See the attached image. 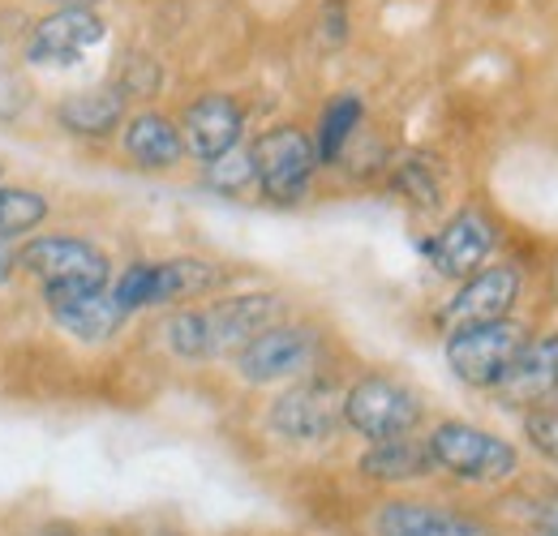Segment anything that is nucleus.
<instances>
[{"label":"nucleus","mask_w":558,"mask_h":536,"mask_svg":"<svg viewBox=\"0 0 558 536\" xmlns=\"http://www.w3.org/2000/svg\"><path fill=\"white\" fill-rule=\"evenodd\" d=\"M17 270L39 279L44 305L112 288L108 254L95 241L70 236V232H44V236H31L26 245H17Z\"/></svg>","instance_id":"obj_1"},{"label":"nucleus","mask_w":558,"mask_h":536,"mask_svg":"<svg viewBox=\"0 0 558 536\" xmlns=\"http://www.w3.org/2000/svg\"><path fill=\"white\" fill-rule=\"evenodd\" d=\"M425 451L434 460V472L460 485H502L520 472V451L473 421H438L425 434Z\"/></svg>","instance_id":"obj_2"},{"label":"nucleus","mask_w":558,"mask_h":536,"mask_svg":"<svg viewBox=\"0 0 558 536\" xmlns=\"http://www.w3.org/2000/svg\"><path fill=\"white\" fill-rule=\"evenodd\" d=\"M228 275L207 258H142L130 263L112 279V296L125 314L142 309H163V305H185L194 296H210Z\"/></svg>","instance_id":"obj_3"},{"label":"nucleus","mask_w":558,"mask_h":536,"mask_svg":"<svg viewBox=\"0 0 558 536\" xmlns=\"http://www.w3.org/2000/svg\"><path fill=\"white\" fill-rule=\"evenodd\" d=\"M425 421V403L391 374H361L344 391V425L365 442L409 438Z\"/></svg>","instance_id":"obj_4"},{"label":"nucleus","mask_w":558,"mask_h":536,"mask_svg":"<svg viewBox=\"0 0 558 536\" xmlns=\"http://www.w3.org/2000/svg\"><path fill=\"white\" fill-rule=\"evenodd\" d=\"M250 163H254V185L263 190V198L279 202V206H292L314 190L318 155H314V137L301 125L263 130L250 146Z\"/></svg>","instance_id":"obj_5"},{"label":"nucleus","mask_w":558,"mask_h":536,"mask_svg":"<svg viewBox=\"0 0 558 536\" xmlns=\"http://www.w3.org/2000/svg\"><path fill=\"white\" fill-rule=\"evenodd\" d=\"M529 331L515 318H498V322H473V327H456L442 339V356L447 369L473 387V391H494L498 378L507 374V365L515 361V352L524 348Z\"/></svg>","instance_id":"obj_6"},{"label":"nucleus","mask_w":558,"mask_h":536,"mask_svg":"<svg viewBox=\"0 0 558 536\" xmlns=\"http://www.w3.org/2000/svg\"><path fill=\"white\" fill-rule=\"evenodd\" d=\"M267 425L276 438L292 442V447L331 442L344 425V391L331 378H305L271 403Z\"/></svg>","instance_id":"obj_7"},{"label":"nucleus","mask_w":558,"mask_h":536,"mask_svg":"<svg viewBox=\"0 0 558 536\" xmlns=\"http://www.w3.org/2000/svg\"><path fill=\"white\" fill-rule=\"evenodd\" d=\"M318 348H323V339H318L314 327H305V322H276L258 339H250L232 361H236L241 382L276 387V382L305 378L314 369V361H318Z\"/></svg>","instance_id":"obj_8"},{"label":"nucleus","mask_w":558,"mask_h":536,"mask_svg":"<svg viewBox=\"0 0 558 536\" xmlns=\"http://www.w3.org/2000/svg\"><path fill=\"white\" fill-rule=\"evenodd\" d=\"M108 39V22L99 17V9H48L22 48L26 65H52L65 69L77 65L90 48H99Z\"/></svg>","instance_id":"obj_9"},{"label":"nucleus","mask_w":558,"mask_h":536,"mask_svg":"<svg viewBox=\"0 0 558 536\" xmlns=\"http://www.w3.org/2000/svg\"><path fill=\"white\" fill-rule=\"evenodd\" d=\"M494 245H498V223L489 219L482 206H464L421 249H425L429 267L438 270L442 279L460 283V279H469V275H477V270L486 267Z\"/></svg>","instance_id":"obj_10"},{"label":"nucleus","mask_w":558,"mask_h":536,"mask_svg":"<svg viewBox=\"0 0 558 536\" xmlns=\"http://www.w3.org/2000/svg\"><path fill=\"white\" fill-rule=\"evenodd\" d=\"M520 288H524V275L520 267H482L477 275L460 279V288L447 296V305L438 309V322L447 331L456 327H473V322H498V318H511L515 301H520Z\"/></svg>","instance_id":"obj_11"},{"label":"nucleus","mask_w":558,"mask_h":536,"mask_svg":"<svg viewBox=\"0 0 558 536\" xmlns=\"http://www.w3.org/2000/svg\"><path fill=\"white\" fill-rule=\"evenodd\" d=\"M181 137H185V155L198 159L203 168L223 159L228 150L241 146V134H245V108L223 95V90H210V95H198L185 112H181Z\"/></svg>","instance_id":"obj_12"},{"label":"nucleus","mask_w":558,"mask_h":536,"mask_svg":"<svg viewBox=\"0 0 558 536\" xmlns=\"http://www.w3.org/2000/svg\"><path fill=\"white\" fill-rule=\"evenodd\" d=\"M207 314V336H210V361L215 356H236L250 339H258L267 327L283 322V301L276 292H236L223 296L203 309Z\"/></svg>","instance_id":"obj_13"},{"label":"nucleus","mask_w":558,"mask_h":536,"mask_svg":"<svg viewBox=\"0 0 558 536\" xmlns=\"http://www.w3.org/2000/svg\"><path fill=\"white\" fill-rule=\"evenodd\" d=\"M374 536H489L477 515H464L442 502H421V498H391L374 511L369 520Z\"/></svg>","instance_id":"obj_14"},{"label":"nucleus","mask_w":558,"mask_h":536,"mask_svg":"<svg viewBox=\"0 0 558 536\" xmlns=\"http://www.w3.org/2000/svg\"><path fill=\"white\" fill-rule=\"evenodd\" d=\"M558 391V336L524 339L507 374L498 378L494 395L507 407H546V400Z\"/></svg>","instance_id":"obj_15"},{"label":"nucleus","mask_w":558,"mask_h":536,"mask_svg":"<svg viewBox=\"0 0 558 536\" xmlns=\"http://www.w3.org/2000/svg\"><path fill=\"white\" fill-rule=\"evenodd\" d=\"M121 146L130 155V163L142 172H172L181 159H185V137L181 125L155 108L125 117V130H121Z\"/></svg>","instance_id":"obj_16"},{"label":"nucleus","mask_w":558,"mask_h":536,"mask_svg":"<svg viewBox=\"0 0 558 536\" xmlns=\"http://www.w3.org/2000/svg\"><path fill=\"white\" fill-rule=\"evenodd\" d=\"M44 309L77 343H108V339L130 322V314L117 305L112 288H99V292H86V296H70V301H52Z\"/></svg>","instance_id":"obj_17"},{"label":"nucleus","mask_w":558,"mask_h":536,"mask_svg":"<svg viewBox=\"0 0 558 536\" xmlns=\"http://www.w3.org/2000/svg\"><path fill=\"white\" fill-rule=\"evenodd\" d=\"M356 472L374 485H417L425 476H434V460L425 451V438H387V442H369L356 455Z\"/></svg>","instance_id":"obj_18"},{"label":"nucleus","mask_w":558,"mask_h":536,"mask_svg":"<svg viewBox=\"0 0 558 536\" xmlns=\"http://www.w3.org/2000/svg\"><path fill=\"white\" fill-rule=\"evenodd\" d=\"M125 95L121 86H90V90H73L57 103V121L73 137H108L125 125Z\"/></svg>","instance_id":"obj_19"},{"label":"nucleus","mask_w":558,"mask_h":536,"mask_svg":"<svg viewBox=\"0 0 558 536\" xmlns=\"http://www.w3.org/2000/svg\"><path fill=\"white\" fill-rule=\"evenodd\" d=\"M361 121H365V103H361V95H336L327 108H323V117H318V134H314V155H318V168H331V163H340L344 159V150H349V142L356 137L361 130Z\"/></svg>","instance_id":"obj_20"},{"label":"nucleus","mask_w":558,"mask_h":536,"mask_svg":"<svg viewBox=\"0 0 558 536\" xmlns=\"http://www.w3.org/2000/svg\"><path fill=\"white\" fill-rule=\"evenodd\" d=\"M52 215L48 194H39L35 185H0V236L4 241H31Z\"/></svg>","instance_id":"obj_21"},{"label":"nucleus","mask_w":558,"mask_h":536,"mask_svg":"<svg viewBox=\"0 0 558 536\" xmlns=\"http://www.w3.org/2000/svg\"><path fill=\"white\" fill-rule=\"evenodd\" d=\"M163 343L177 361H210V336H207V314L194 305H181L177 314H168L163 322Z\"/></svg>","instance_id":"obj_22"},{"label":"nucleus","mask_w":558,"mask_h":536,"mask_svg":"<svg viewBox=\"0 0 558 536\" xmlns=\"http://www.w3.org/2000/svg\"><path fill=\"white\" fill-rule=\"evenodd\" d=\"M391 185H396L400 198H409L413 206H421V210H434V206H438V181H434V172H429L421 159H404V163L396 168Z\"/></svg>","instance_id":"obj_23"},{"label":"nucleus","mask_w":558,"mask_h":536,"mask_svg":"<svg viewBox=\"0 0 558 536\" xmlns=\"http://www.w3.org/2000/svg\"><path fill=\"white\" fill-rule=\"evenodd\" d=\"M207 185L219 194H241L254 185V163H250V150H228L223 159L207 163Z\"/></svg>","instance_id":"obj_24"},{"label":"nucleus","mask_w":558,"mask_h":536,"mask_svg":"<svg viewBox=\"0 0 558 536\" xmlns=\"http://www.w3.org/2000/svg\"><path fill=\"white\" fill-rule=\"evenodd\" d=\"M524 438L542 460L558 464V407H529L524 412Z\"/></svg>","instance_id":"obj_25"},{"label":"nucleus","mask_w":558,"mask_h":536,"mask_svg":"<svg viewBox=\"0 0 558 536\" xmlns=\"http://www.w3.org/2000/svg\"><path fill=\"white\" fill-rule=\"evenodd\" d=\"M31 108V82L17 73V65L0 61V121H17Z\"/></svg>","instance_id":"obj_26"},{"label":"nucleus","mask_w":558,"mask_h":536,"mask_svg":"<svg viewBox=\"0 0 558 536\" xmlns=\"http://www.w3.org/2000/svg\"><path fill=\"white\" fill-rule=\"evenodd\" d=\"M117 86H121L125 99H130V95H155V90H159V65H155L146 52H134V57H125Z\"/></svg>","instance_id":"obj_27"},{"label":"nucleus","mask_w":558,"mask_h":536,"mask_svg":"<svg viewBox=\"0 0 558 536\" xmlns=\"http://www.w3.org/2000/svg\"><path fill=\"white\" fill-rule=\"evenodd\" d=\"M318 31H323V44H327V48H340V44H344V35H349V9H344V0H327V4H323Z\"/></svg>","instance_id":"obj_28"},{"label":"nucleus","mask_w":558,"mask_h":536,"mask_svg":"<svg viewBox=\"0 0 558 536\" xmlns=\"http://www.w3.org/2000/svg\"><path fill=\"white\" fill-rule=\"evenodd\" d=\"M13 275H17V245L0 236V288H4Z\"/></svg>","instance_id":"obj_29"},{"label":"nucleus","mask_w":558,"mask_h":536,"mask_svg":"<svg viewBox=\"0 0 558 536\" xmlns=\"http://www.w3.org/2000/svg\"><path fill=\"white\" fill-rule=\"evenodd\" d=\"M31 536H77V528H73V524H65V520H52V524H39Z\"/></svg>","instance_id":"obj_30"},{"label":"nucleus","mask_w":558,"mask_h":536,"mask_svg":"<svg viewBox=\"0 0 558 536\" xmlns=\"http://www.w3.org/2000/svg\"><path fill=\"white\" fill-rule=\"evenodd\" d=\"M542 528H558V498L542 507Z\"/></svg>","instance_id":"obj_31"},{"label":"nucleus","mask_w":558,"mask_h":536,"mask_svg":"<svg viewBox=\"0 0 558 536\" xmlns=\"http://www.w3.org/2000/svg\"><path fill=\"white\" fill-rule=\"evenodd\" d=\"M104 0H52V9H95Z\"/></svg>","instance_id":"obj_32"},{"label":"nucleus","mask_w":558,"mask_h":536,"mask_svg":"<svg viewBox=\"0 0 558 536\" xmlns=\"http://www.w3.org/2000/svg\"><path fill=\"white\" fill-rule=\"evenodd\" d=\"M529 536H558V528H533Z\"/></svg>","instance_id":"obj_33"},{"label":"nucleus","mask_w":558,"mask_h":536,"mask_svg":"<svg viewBox=\"0 0 558 536\" xmlns=\"http://www.w3.org/2000/svg\"><path fill=\"white\" fill-rule=\"evenodd\" d=\"M155 536H177V533H155Z\"/></svg>","instance_id":"obj_34"},{"label":"nucleus","mask_w":558,"mask_h":536,"mask_svg":"<svg viewBox=\"0 0 558 536\" xmlns=\"http://www.w3.org/2000/svg\"><path fill=\"white\" fill-rule=\"evenodd\" d=\"M0 176H4V163H0Z\"/></svg>","instance_id":"obj_35"}]
</instances>
